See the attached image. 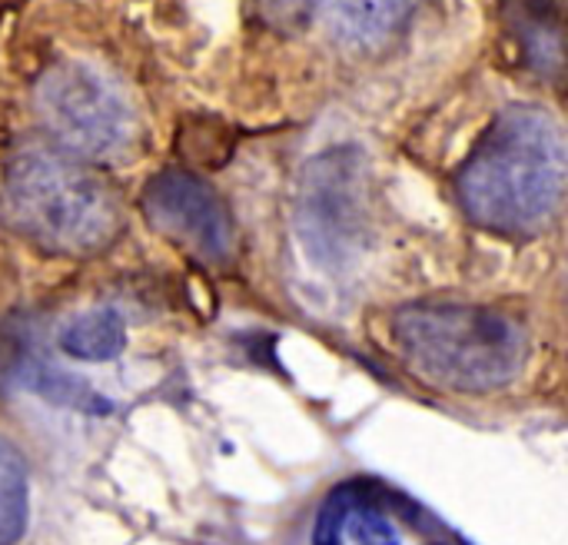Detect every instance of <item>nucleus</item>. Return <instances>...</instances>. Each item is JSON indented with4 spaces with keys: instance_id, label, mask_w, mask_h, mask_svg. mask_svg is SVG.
Segmentation results:
<instances>
[{
    "instance_id": "f257e3e1",
    "label": "nucleus",
    "mask_w": 568,
    "mask_h": 545,
    "mask_svg": "<svg viewBox=\"0 0 568 545\" xmlns=\"http://www.w3.org/2000/svg\"><path fill=\"white\" fill-rule=\"evenodd\" d=\"M568 193V140L562 123L536 107H506L459 170L466 216L499 236L523 240L546 230Z\"/></svg>"
},
{
    "instance_id": "f03ea898",
    "label": "nucleus",
    "mask_w": 568,
    "mask_h": 545,
    "mask_svg": "<svg viewBox=\"0 0 568 545\" xmlns=\"http://www.w3.org/2000/svg\"><path fill=\"white\" fill-rule=\"evenodd\" d=\"M393 333L406 363L446 390H499L526 360L523 330L489 306L413 303L393 316Z\"/></svg>"
},
{
    "instance_id": "7ed1b4c3",
    "label": "nucleus",
    "mask_w": 568,
    "mask_h": 545,
    "mask_svg": "<svg viewBox=\"0 0 568 545\" xmlns=\"http://www.w3.org/2000/svg\"><path fill=\"white\" fill-rule=\"evenodd\" d=\"M0 210L20 236L63 256L103 250L120 226L106 186L77 160L50 150H23L10 163Z\"/></svg>"
},
{
    "instance_id": "20e7f679",
    "label": "nucleus",
    "mask_w": 568,
    "mask_h": 545,
    "mask_svg": "<svg viewBox=\"0 0 568 545\" xmlns=\"http://www.w3.org/2000/svg\"><path fill=\"white\" fill-rule=\"evenodd\" d=\"M37 113L70 157L110 163L123 160L136 140V113L126 90L87 60H63L40 77Z\"/></svg>"
},
{
    "instance_id": "39448f33",
    "label": "nucleus",
    "mask_w": 568,
    "mask_h": 545,
    "mask_svg": "<svg viewBox=\"0 0 568 545\" xmlns=\"http://www.w3.org/2000/svg\"><path fill=\"white\" fill-rule=\"evenodd\" d=\"M366 153L353 143L316 153L300 170L296 230L320 260H339L353 250L366 223Z\"/></svg>"
},
{
    "instance_id": "423d86ee",
    "label": "nucleus",
    "mask_w": 568,
    "mask_h": 545,
    "mask_svg": "<svg viewBox=\"0 0 568 545\" xmlns=\"http://www.w3.org/2000/svg\"><path fill=\"white\" fill-rule=\"evenodd\" d=\"M150 223L203 260L223 263L233 253V220L210 183L193 173L166 170L143 193Z\"/></svg>"
},
{
    "instance_id": "0eeeda50",
    "label": "nucleus",
    "mask_w": 568,
    "mask_h": 545,
    "mask_svg": "<svg viewBox=\"0 0 568 545\" xmlns=\"http://www.w3.org/2000/svg\"><path fill=\"white\" fill-rule=\"evenodd\" d=\"M419 0H320L326 30L346 50H383L409 23Z\"/></svg>"
},
{
    "instance_id": "6e6552de",
    "label": "nucleus",
    "mask_w": 568,
    "mask_h": 545,
    "mask_svg": "<svg viewBox=\"0 0 568 545\" xmlns=\"http://www.w3.org/2000/svg\"><path fill=\"white\" fill-rule=\"evenodd\" d=\"M513 27L539 70H562L568 63V30L562 0H509Z\"/></svg>"
},
{
    "instance_id": "1a4fd4ad",
    "label": "nucleus",
    "mask_w": 568,
    "mask_h": 545,
    "mask_svg": "<svg viewBox=\"0 0 568 545\" xmlns=\"http://www.w3.org/2000/svg\"><path fill=\"white\" fill-rule=\"evenodd\" d=\"M60 350L73 360L87 363H106L116 360L126 350V320L120 310L100 306L73 316L60 330Z\"/></svg>"
},
{
    "instance_id": "9d476101",
    "label": "nucleus",
    "mask_w": 568,
    "mask_h": 545,
    "mask_svg": "<svg viewBox=\"0 0 568 545\" xmlns=\"http://www.w3.org/2000/svg\"><path fill=\"white\" fill-rule=\"evenodd\" d=\"M27 516H30V480H27V463L0 436V545H17L27 533Z\"/></svg>"
},
{
    "instance_id": "9b49d317",
    "label": "nucleus",
    "mask_w": 568,
    "mask_h": 545,
    "mask_svg": "<svg viewBox=\"0 0 568 545\" xmlns=\"http://www.w3.org/2000/svg\"><path fill=\"white\" fill-rule=\"evenodd\" d=\"M346 536L356 545H399L403 533L396 526V516L383 506L379 496H366L356 486V499L346 516Z\"/></svg>"
}]
</instances>
